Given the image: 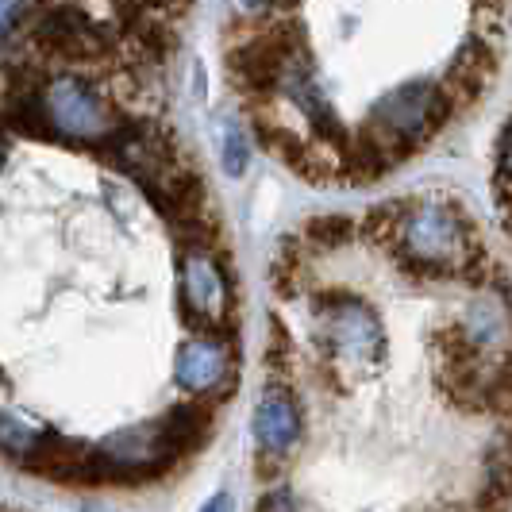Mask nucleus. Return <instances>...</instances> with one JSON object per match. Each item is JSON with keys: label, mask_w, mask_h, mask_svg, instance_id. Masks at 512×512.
Instances as JSON below:
<instances>
[{"label": "nucleus", "mask_w": 512, "mask_h": 512, "mask_svg": "<svg viewBox=\"0 0 512 512\" xmlns=\"http://www.w3.org/2000/svg\"><path fill=\"white\" fill-rule=\"evenodd\" d=\"M43 101H47L51 128L66 139H77V143H97L101 147L104 139L120 128V120L108 108L101 89H93L85 77L77 74L51 77L47 89H43Z\"/></svg>", "instance_id": "20e7f679"}, {"label": "nucleus", "mask_w": 512, "mask_h": 512, "mask_svg": "<svg viewBox=\"0 0 512 512\" xmlns=\"http://www.w3.org/2000/svg\"><path fill=\"white\" fill-rule=\"evenodd\" d=\"M0 166H4V139H0Z\"/></svg>", "instance_id": "ddd939ff"}, {"label": "nucleus", "mask_w": 512, "mask_h": 512, "mask_svg": "<svg viewBox=\"0 0 512 512\" xmlns=\"http://www.w3.org/2000/svg\"><path fill=\"white\" fill-rule=\"evenodd\" d=\"M16 12H20V0H0V35H4L8 27H12Z\"/></svg>", "instance_id": "f8f14e48"}, {"label": "nucleus", "mask_w": 512, "mask_h": 512, "mask_svg": "<svg viewBox=\"0 0 512 512\" xmlns=\"http://www.w3.org/2000/svg\"><path fill=\"white\" fill-rule=\"evenodd\" d=\"M459 351L474 359H497L512 347V312L501 297L478 293L474 301H466L459 316Z\"/></svg>", "instance_id": "423d86ee"}, {"label": "nucleus", "mask_w": 512, "mask_h": 512, "mask_svg": "<svg viewBox=\"0 0 512 512\" xmlns=\"http://www.w3.org/2000/svg\"><path fill=\"white\" fill-rule=\"evenodd\" d=\"M181 308L197 335H212L231 316L228 278L205 247H189L181 258Z\"/></svg>", "instance_id": "39448f33"}, {"label": "nucleus", "mask_w": 512, "mask_h": 512, "mask_svg": "<svg viewBox=\"0 0 512 512\" xmlns=\"http://www.w3.org/2000/svg\"><path fill=\"white\" fill-rule=\"evenodd\" d=\"M247 162H251L247 135H243L239 124H228V128H224V170H228L231 178H239V174L247 170Z\"/></svg>", "instance_id": "1a4fd4ad"}, {"label": "nucleus", "mask_w": 512, "mask_h": 512, "mask_svg": "<svg viewBox=\"0 0 512 512\" xmlns=\"http://www.w3.org/2000/svg\"><path fill=\"white\" fill-rule=\"evenodd\" d=\"M312 339L328 366L366 374L385 362V328L374 308L359 297H324L312 308Z\"/></svg>", "instance_id": "7ed1b4c3"}, {"label": "nucleus", "mask_w": 512, "mask_h": 512, "mask_svg": "<svg viewBox=\"0 0 512 512\" xmlns=\"http://www.w3.org/2000/svg\"><path fill=\"white\" fill-rule=\"evenodd\" d=\"M347 235H351V224H347V220H339V216H324V220L308 224V239H312V247H343V243H347Z\"/></svg>", "instance_id": "9d476101"}, {"label": "nucleus", "mask_w": 512, "mask_h": 512, "mask_svg": "<svg viewBox=\"0 0 512 512\" xmlns=\"http://www.w3.org/2000/svg\"><path fill=\"white\" fill-rule=\"evenodd\" d=\"M501 178L512 185V128L505 131V139H501Z\"/></svg>", "instance_id": "9b49d317"}, {"label": "nucleus", "mask_w": 512, "mask_h": 512, "mask_svg": "<svg viewBox=\"0 0 512 512\" xmlns=\"http://www.w3.org/2000/svg\"><path fill=\"white\" fill-rule=\"evenodd\" d=\"M382 235L397 243V255L405 266L432 270V274H455L470 266L478 255V239L455 205L447 201H420V205L397 216L393 208H382Z\"/></svg>", "instance_id": "f257e3e1"}, {"label": "nucleus", "mask_w": 512, "mask_h": 512, "mask_svg": "<svg viewBox=\"0 0 512 512\" xmlns=\"http://www.w3.org/2000/svg\"><path fill=\"white\" fill-rule=\"evenodd\" d=\"M255 439L262 459H285L289 447L301 439V412L285 389H270L255 409Z\"/></svg>", "instance_id": "6e6552de"}, {"label": "nucleus", "mask_w": 512, "mask_h": 512, "mask_svg": "<svg viewBox=\"0 0 512 512\" xmlns=\"http://www.w3.org/2000/svg\"><path fill=\"white\" fill-rule=\"evenodd\" d=\"M174 378L189 397L220 393L231 382V351L220 335H197L178 347Z\"/></svg>", "instance_id": "0eeeda50"}, {"label": "nucleus", "mask_w": 512, "mask_h": 512, "mask_svg": "<svg viewBox=\"0 0 512 512\" xmlns=\"http://www.w3.org/2000/svg\"><path fill=\"white\" fill-rule=\"evenodd\" d=\"M447 112H451V101H447L443 85H432V81H409V85L385 93L382 101H374L370 120H366V147H359L355 154L366 178H374L393 151L412 147L424 135H432Z\"/></svg>", "instance_id": "f03ea898"}]
</instances>
